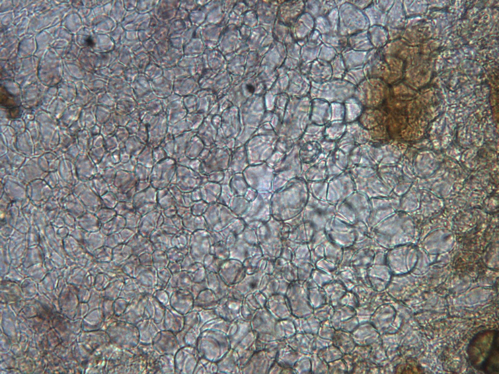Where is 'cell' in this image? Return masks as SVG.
I'll return each instance as SVG.
<instances>
[{
    "label": "cell",
    "mask_w": 499,
    "mask_h": 374,
    "mask_svg": "<svg viewBox=\"0 0 499 374\" xmlns=\"http://www.w3.org/2000/svg\"><path fill=\"white\" fill-rule=\"evenodd\" d=\"M153 347L158 353L174 355L180 346L176 337L169 330L159 331L153 340Z\"/></svg>",
    "instance_id": "1"
},
{
    "label": "cell",
    "mask_w": 499,
    "mask_h": 374,
    "mask_svg": "<svg viewBox=\"0 0 499 374\" xmlns=\"http://www.w3.org/2000/svg\"><path fill=\"white\" fill-rule=\"evenodd\" d=\"M499 334L494 332L490 350L481 363L480 369L485 373H494L499 370Z\"/></svg>",
    "instance_id": "2"
},
{
    "label": "cell",
    "mask_w": 499,
    "mask_h": 374,
    "mask_svg": "<svg viewBox=\"0 0 499 374\" xmlns=\"http://www.w3.org/2000/svg\"><path fill=\"white\" fill-rule=\"evenodd\" d=\"M191 297L187 290H177L170 297V305L179 313L187 314L192 308Z\"/></svg>",
    "instance_id": "3"
},
{
    "label": "cell",
    "mask_w": 499,
    "mask_h": 374,
    "mask_svg": "<svg viewBox=\"0 0 499 374\" xmlns=\"http://www.w3.org/2000/svg\"><path fill=\"white\" fill-rule=\"evenodd\" d=\"M165 315L164 326L165 330L176 334L181 331L184 325L183 315L177 312L170 305L166 307Z\"/></svg>",
    "instance_id": "4"
},
{
    "label": "cell",
    "mask_w": 499,
    "mask_h": 374,
    "mask_svg": "<svg viewBox=\"0 0 499 374\" xmlns=\"http://www.w3.org/2000/svg\"><path fill=\"white\" fill-rule=\"evenodd\" d=\"M152 319H143L137 324L139 333V343L150 344L159 332Z\"/></svg>",
    "instance_id": "5"
},
{
    "label": "cell",
    "mask_w": 499,
    "mask_h": 374,
    "mask_svg": "<svg viewBox=\"0 0 499 374\" xmlns=\"http://www.w3.org/2000/svg\"><path fill=\"white\" fill-rule=\"evenodd\" d=\"M154 297L165 306L170 305L168 304L170 303V296L166 291L162 289L157 290L154 293Z\"/></svg>",
    "instance_id": "6"
}]
</instances>
